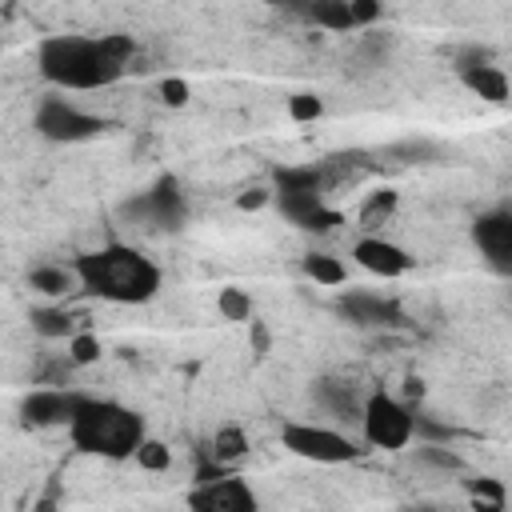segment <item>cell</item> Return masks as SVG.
<instances>
[{"mask_svg": "<svg viewBox=\"0 0 512 512\" xmlns=\"http://www.w3.org/2000/svg\"><path fill=\"white\" fill-rule=\"evenodd\" d=\"M136 56V40L128 32L80 36L56 32L36 44V72L60 92H96L112 88Z\"/></svg>", "mask_w": 512, "mask_h": 512, "instance_id": "obj_1", "label": "cell"}, {"mask_svg": "<svg viewBox=\"0 0 512 512\" xmlns=\"http://www.w3.org/2000/svg\"><path fill=\"white\" fill-rule=\"evenodd\" d=\"M76 284L108 304H148L160 292V268L152 256H144L132 244H104L92 252H80L72 260Z\"/></svg>", "mask_w": 512, "mask_h": 512, "instance_id": "obj_2", "label": "cell"}, {"mask_svg": "<svg viewBox=\"0 0 512 512\" xmlns=\"http://www.w3.org/2000/svg\"><path fill=\"white\" fill-rule=\"evenodd\" d=\"M68 440L100 460H128L140 440L148 436V424L136 408L120 404V400H104V396H80L76 412L68 416Z\"/></svg>", "mask_w": 512, "mask_h": 512, "instance_id": "obj_3", "label": "cell"}, {"mask_svg": "<svg viewBox=\"0 0 512 512\" xmlns=\"http://www.w3.org/2000/svg\"><path fill=\"white\" fill-rule=\"evenodd\" d=\"M356 424L364 432V444L372 448L404 452L412 444V404L396 400L392 392H368Z\"/></svg>", "mask_w": 512, "mask_h": 512, "instance_id": "obj_4", "label": "cell"}, {"mask_svg": "<svg viewBox=\"0 0 512 512\" xmlns=\"http://www.w3.org/2000/svg\"><path fill=\"white\" fill-rule=\"evenodd\" d=\"M32 128L36 136H44L48 144H84L92 136H100L108 128L104 116L84 112L80 104H72L68 96H44L32 112Z\"/></svg>", "mask_w": 512, "mask_h": 512, "instance_id": "obj_5", "label": "cell"}, {"mask_svg": "<svg viewBox=\"0 0 512 512\" xmlns=\"http://www.w3.org/2000/svg\"><path fill=\"white\" fill-rule=\"evenodd\" d=\"M280 440H284L288 452H296V456H304V460H312V464H352V460L364 452V448H360L352 436H344L340 428H332V424H312V420H292V424H284Z\"/></svg>", "mask_w": 512, "mask_h": 512, "instance_id": "obj_6", "label": "cell"}, {"mask_svg": "<svg viewBox=\"0 0 512 512\" xmlns=\"http://www.w3.org/2000/svg\"><path fill=\"white\" fill-rule=\"evenodd\" d=\"M124 216L152 232H180L188 220V196L176 176H160L152 188H144L136 200L124 204Z\"/></svg>", "mask_w": 512, "mask_h": 512, "instance_id": "obj_7", "label": "cell"}, {"mask_svg": "<svg viewBox=\"0 0 512 512\" xmlns=\"http://www.w3.org/2000/svg\"><path fill=\"white\" fill-rule=\"evenodd\" d=\"M472 244L496 276H512V212L504 204L472 220Z\"/></svg>", "mask_w": 512, "mask_h": 512, "instance_id": "obj_8", "label": "cell"}, {"mask_svg": "<svg viewBox=\"0 0 512 512\" xmlns=\"http://www.w3.org/2000/svg\"><path fill=\"white\" fill-rule=\"evenodd\" d=\"M348 324L360 328H404V308L392 296L380 292H364V288H344L332 304Z\"/></svg>", "mask_w": 512, "mask_h": 512, "instance_id": "obj_9", "label": "cell"}, {"mask_svg": "<svg viewBox=\"0 0 512 512\" xmlns=\"http://www.w3.org/2000/svg\"><path fill=\"white\" fill-rule=\"evenodd\" d=\"M188 504L200 508V512H256V492L248 488V480H240L236 472L228 476H212V480H200L192 492H188Z\"/></svg>", "mask_w": 512, "mask_h": 512, "instance_id": "obj_10", "label": "cell"}, {"mask_svg": "<svg viewBox=\"0 0 512 512\" xmlns=\"http://www.w3.org/2000/svg\"><path fill=\"white\" fill-rule=\"evenodd\" d=\"M272 200H276L280 216H284L288 224L304 228V232H332V228L344 220L336 208H328L324 192H316V188H300V192H272Z\"/></svg>", "mask_w": 512, "mask_h": 512, "instance_id": "obj_11", "label": "cell"}, {"mask_svg": "<svg viewBox=\"0 0 512 512\" xmlns=\"http://www.w3.org/2000/svg\"><path fill=\"white\" fill-rule=\"evenodd\" d=\"M84 392H72V388H60V384H48V388H32L24 400H20V420L28 428H52V424H68V416L76 412Z\"/></svg>", "mask_w": 512, "mask_h": 512, "instance_id": "obj_12", "label": "cell"}, {"mask_svg": "<svg viewBox=\"0 0 512 512\" xmlns=\"http://www.w3.org/2000/svg\"><path fill=\"white\" fill-rule=\"evenodd\" d=\"M352 256H356V264H360L364 272H372V276H380V280H396V276L412 272V256H408L400 244L384 240V236H360V240L352 244Z\"/></svg>", "mask_w": 512, "mask_h": 512, "instance_id": "obj_13", "label": "cell"}, {"mask_svg": "<svg viewBox=\"0 0 512 512\" xmlns=\"http://www.w3.org/2000/svg\"><path fill=\"white\" fill-rule=\"evenodd\" d=\"M312 400L320 404L324 416H332V420H340V424L360 420V408H364V396H360L348 380H332V376H324V380L312 384Z\"/></svg>", "mask_w": 512, "mask_h": 512, "instance_id": "obj_14", "label": "cell"}, {"mask_svg": "<svg viewBox=\"0 0 512 512\" xmlns=\"http://www.w3.org/2000/svg\"><path fill=\"white\" fill-rule=\"evenodd\" d=\"M456 76H460V84L472 96H480L488 104H508V72L496 60H488V64H464V68H456Z\"/></svg>", "mask_w": 512, "mask_h": 512, "instance_id": "obj_15", "label": "cell"}, {"mask_svg": "<svg viewBox=\"0 0 512 512\" xmlns=\"http://www.w3.org/2000/svg\"><path fill=\"white\" fill-rule=\"evenodd\" d=\"M304 20L328 28V32H356L352 28V0H304Z\"/></svg>", "mask_w": 512, "mask_h": 512, "instance_id": "obj_16", "label": "cell"}, {"mask_svg": "<svg viewBox=\"0 0 512 512\" xmlns=\"http://www.w3.org/2000/svg\"><path fill=\"white\" fill-rule=\"evenodd\" d=\"M72 284H76V272H72V264L64 268V264H32L28 268V288L32 292H40V296H68L72 292Z\"/></svg>", "mask_w": 512, "mask_h": 512, "instance_id": "obj_17", "label": "cell"}, {"mask_svg": "<svg viewBox=\"0 0 512 512\" xmlns=\"http://www.w3.org/2000/svg\"><path fill=\"white\" fill-rule=\"evenodd\" d=\"M28 324L44 340H68L72 332H80V320L72 312H64V308H32L28 312Z\"/></svg>", "mask_w": 512, "mask_h": 512, "instance_id": "obj_18", "label": "cell"}, {"mask_svg": "<svg viewBox=\"0 0 512 512\" xmlns=\"http://www.w3.org/2000/svg\"><path fill=\"white\" fill-rule=\"evenodd\" d=\"M300 268H304V276H308L312 284H320V288H340V284L348 280V268H344L336 256H328V252H308Z\"/></svg>", "mask_w": 512, "mask_h": 512, "instance_id": "obj_19", "label": "cell"}, {"mask_svg": "<svg viewBox=\"0 0 512 512\" xmlns=\"http://www.w3.org/2000/svg\"><path fill=\"white\" fill-rule=\"evenodd\" d=\"M208 452L220 460V464H236V460H244L248 456V436H244V428L240 424H224V428H216V436H212V444H208Z\"/></svg>", "mask_w": 512, "mask_h": 512, "instance_id": "obj_20", "label": "cell"}, {"mask_svg": "<svg viewBox=\"0 0 512 512\" xmlns=\"http://www.w3.org/2000/svg\"><path fill=\"white\" fill-rule=\"evenodd\" d=\"M380 156H388L392 164H436L440 160V144H432V140H400V144H388Z\"/></svg>", "mask_w": 512, "mask_h": 512, "instance_id": "obj_21", "label": "cell"}, {"mask_svg": "<svg viewBox=\"0 0 512 512\" xmlns=\"http://www.w3.org/2000/svg\"><path fill=\"white\" fill-rule=\"evenodd\" d=\"M412 460H416L420 468H432V472H464V460H460L448 444H428V440H420V448L412 452Z\"/></svg>", "mask_w": 512, "mask_h": 512, "instance_id": "obj_22", "label": "cell"}, {"mask_svg": "<svg viewBox=\"0 0 512 512\" xmlns=\"http://www.w3.org/2000/svg\"><path fill=\"white\" fill-rule=\"evenodd\" d=\"M216 308H220V316L232 320V324H248V320H252V296H248L244 288H236V284L220 288Z\"/></svg>", "mask_w": 512, "mask_h": 512, "instance_id": "obj_23", "label": "cell"}, {"mask_svg": "<svg viewBox=\"0 0 512 512\" xmlns=\"http://www.w3.org/2000/svg\"><path fill=\"white\" fill-rule=\"evenodd\" d=\"M392 212H396V192H392V188L368 192V200L360 204V224H364V228H376V224H384Z\"/></svg>", "mask_w": 512, "mask_h": 512, "instance_id": "obj_24", "label": "cell"}, {"mask_svg": "<svg viewBox=\"0 0 512 512\" xmlns=\"http://www.w3.org/2000/svg\"><path fill=\"white\" fill-rule=\"evenodd\" d=\"M468 492H472V504H476V508H492V512H500V508L508 504V488H504L500 480H492V476L468 480Z\"/></svg>", "mask_w": 512, "mask_h": 512, "instance_id": "obj_25", "label": "cell"}, {"mask_svg": "<svg viewBox=\"0 0 512 512\" xmlns=\"http://www.w3.org/2000/svg\"><path fill=\"white\" fill-rule=\"evenodd\" d=\"M100 352H104V344L96 340V332H72L68 336V360L76 364V368H84V364H96L100 360Z\"/></svg>", "mask_w": 512, "mask_h": 512, "instance_id": "obj_26", "label": "cell"}, {"mask_svg": "<svg viewBox=\"0 0 512 512\" xmlns=\"http://www.w3.org/2000/svg\"><path fill=\"white\" fill-rule=\"evenodd\" d=\"M132 460H136L144 472H164V468L172 464V452H168V444H164V440L144 436V440H140V448L132 452Z\"/></svg>", "mask_w": 512, "mask_h": 512, "instance_id": "obj_27", "label": "cell"}, {"mask_svg": "<svg viewBox=\"0 0 512 512\" xmlns=\"http://www.w3.org/2000/svg\"><path fill=\"white\" fill-rule=\"evenodd\" d=\"M288 116L296 124H312V120L324 116V100L312 96V92H296V96H288Z\"/></svg>", "mask_w": 512, "mask_h": 512, "instance_id": "obj_28", "label": "cell"}, {"mask_svg": "<svg viewBox=\"0 0 512 512\" xmlns=\"http://www.w3.org/2000/svg\"><path fill=\"white\" fill-rule=\"evenodd\" d=\"M188 96H192L188 80H180V76H164V80H160V100H164L168 108H180V104H188Z\"/></svg>", "mask_w": 512, "mask_h": 512, "instance_id": "obj_29", "label": "cell"}, {"mask_svg": "<svg viewBox=\"0 0 512 512\" xmlns=\"http://www.w3.org/2000/svg\"><path fill=\"white\" fill-rule=\"evenodd\" d=\"M248 344H252L256 356H268V348H272V332H268L264 320H248Z\"/></svg>", "mask_w": 512, "mask_h": 512, "instance_id": "obj_30", "label": "cell"}, {"mask_svg": "<svg viewBox=\"0 0 512 512\" xmlns=\"http://www.w3.org/2000/svg\"><path fill=\"white\" fill-rule=\"evenodd\" d=\"M272 200V192H264V188H248L244 196H236V208H244V212H252V208H264Z\"/></svg>", "mask_w": 512, "mask_h": 512, "instance_id": "obj_31", "label": "cell"}, {"mask_svg": "<svg viewBox=\"0 0 512 512\" xmlns=\"http://www.w3.org/2000/svg\"><path fill=\"white\" fill-rule=\"evenodd\" d=\"M260 4H272V8H304V0H260Z\"/></svg>", "mask_w": 512, "mask_h": 512, "instance_id": "obj_32", "label": "cell"}]
</instances>
